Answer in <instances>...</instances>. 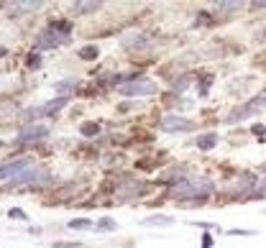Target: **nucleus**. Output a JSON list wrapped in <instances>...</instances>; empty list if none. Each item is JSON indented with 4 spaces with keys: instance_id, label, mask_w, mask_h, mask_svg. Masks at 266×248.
Here are the masks:
<instances>
[{
    "instance_id": "f257e3e1",
    "label": "nucleus",
    "mask_w": 266,
    "mask_h": 248,
    "mask_svg": "<svg viewBox=\"0 0 266 248\" xmlns=\"http://www.w3.org/2000/svg\"><path fill=\"white\" fill-rule=\"evenodd\" d=\"M213 192H215V182L213 179H208V177H187L179 184H172L169 197L177 200V202H195V205H200V202H205Z\"/></svg>"
},
{
    "instance_id": "f03ea898",
    "label": "nucleus",
    "mask_w": 266,
    "mask_h": 248,
    "mask_svg": "<svg viewBox=\"0 0 266 248\" xmlns=\"http://www.w3.org/2000/svg\"><path fill=\"white\" fill-rule=\"evenodd\" d=\"M49 136H51V128H46L44 123H26L18 130V136L13 138V143L16 146H36V143H44Z\"/></svg>"
},
{
    "instance_id": "7ed1b4c3",
    "label": "nucleus",
    "mask_w": 266,
    "mask_h": 248,
    "mask_svg": "<svg viewBox=\"0 0 266 248\" xmlns=\"http://www.w3.org/2000/svg\"><path fill=\"white\" fill-rule=\"evenodd\" d=\"M69 41H72V39H67V36H59L56 31H51V28L46 26V28H41V31L34 36L31 51L44 54V51H51V49H59V46H67Z\"/></svg>"
},
{
    "instance_id": "20e7f679",
    "label": "nucleus",
    "mask_w": 266,
    "mask_h": 248,
    "mask_svg": "<svg viewBox=\"0 0 266 248\" xmlns=\"http://www.w3.org/2000/svg\"><path fill=\"white\" fill-rule=\"evenodd\" d=\"M264 108H266V92H261V95H256V97H251L248 103H243L241 108L230 110L228 118H225V123H241V121L251 118L254 113H259V110H264Z\"/></svg>"
},
{
    "instance_id": "39448f33",
    "label": "nucleus",
    "mask_w": 266,
    "mask_h": 248,
    "mask_svg": "<svg viewBox=\"0 0 266 248\" xmlns=\"http://www.w3.org/2000/svg\"><path fill=\"white\" fill-rule=\"evenodd\" d=\"M154 92H156V82L149 77L131 80L118 87V95H123V97H141V95H154Z\"/></svg>"
},
{
    "instance_id": "423d86ee",
    "label": "nucleus",
    "mask_w": 266,
    "mask_h": 248,
    "mask_svg": "<svg viewBox=\"0 0 266 248\" xmlns=\"http://www.w3.org/2000/svg\"><path fill=\"white\" fill-rule=\"evenodd\" d=\"M36 162L31 156H13L8 162L0 164V182H10L13 177H18L21 171H26L28 166H34Z\"/></svg>"
},
{
    "instance_id": "0eeeda50",
    "label": "nucleus",
    "mask_w": 266,
    "mask_h": 248,
    "mask_svg": "<svg viewBox=\"0 0 266 248\" xmlns=\"http://www.w3.org/2000/svg\"><path fill=\"white\" fill-rule=\"evenodd\" d=\"M159 128L164 130V133H187V130H192L195 125H192V121L189 118H182V115H164L161 118V123H159Z\"/></svg>"
},
{
    "instance_id": "6e6552de",
    "label": "nucleus",
    "mask_w": 266,
    "mask_h": 248,
    "mask_svg": "<svg viewBox=\"0 0 266 248\" xmlns=\"http://www.w3.org/2000/svg\"><path fill=\"white\" fill-rule=\"evenodd\" d=\"M102 8L100 0L90 3V0H77V3H69V16H90V13H97Z\"/></svg>"
},
{
    "instance_id": "1a4fd4ad",
    "label": "nucleus",
    "mask_w": 266,
    "mask_h": 248,
    "mask_svg": "<svg viewBox=\"0 0 266 248\" xmlns=\"http://www.w3.org/2000/svg\"><path fill=\"white\" fill-rule=\"evenodd\" d=\"M46 26L51 28V31H56L59 36H67V39H72V34H75V23H72V18H51Z\"/></svg>"
},
{
    "instance_id": "9d476101",
    "label": "nucleus",
    "mask_w": 266,
    "mask_h": 248,
    "mask_svg": "<svg viewBox=\"0 0 266 248\" xmlns=\"http://www.w3.org/2000/svg\"><path fill=\"white\" fill-rule=\"evenodd\" d=\"M218 143H220V136L215 133V130H208V133H200V136L195 138V146H197L200 151H213Z\"/></svg>"
},
{
    "instance_id": "9b49d317",
    "label": "nucleus",
    "mask_w": 266,
    "mask_h": 248,
    "mask_svg": "<svg viewBox=\"0 0 266 248\" xmlns=\"http://www.w3.org/2000/svg\"><path fill=\"white\" fill-rule=\"evenodd\" d=\"M69 100H72V97H54V100H49V103L41 105V115H44V118H49V115H56L62 108L69 105Z\"/></svg>"
},
{
    "instance_id": "f8f14e48",
    "label": "nucleus",
    "mask_w": 266,
    "mask_h": 248,
    "mask_svg": "<svg viewBox=\"0 0 266 248\" xmlns=\"http://www.w3.org/2000/svg\"><path fill=\"white\" fill-rule=\"evenodd\" d=\"M77 56L82 62H97L100 59V46L97 43H85V46L77 49Z\"/></svg>"
},
{
    "instance_id": "ddd939ff",
    "label": "nucleus",
    "mask_w": 266,
    "mask_h": 248,
    "mask_svg": "<svg viewBox=\"0 0 266 248\" xmlns=\"http://www.w3.org/2000/svg\"><path fill=\"white\" fill-rule=\"evenodd\" d=\"M77 80H62V82H56L54 84V92H56V97H72V92L77 90Z\"/></svg>"
},
{
    "instance_id": "4468645a",
    "label": "nucleus",
    "mask_w": 266,
    "mask_h": 248,
    "mask_svg": "<svg viewBox=\"0 0 266 248\" xmlns=\"http://www.w3.org/2000/svg\"><path fill=\"white\" fill-rule=\"evenodd\" d=\"M44 8V3H10V16H21V13H36V10H41Z\"/></svg>"
},
{
    "instance_id": "2eb2a0df",
    "label": "nucleus",
    "mask_w": 266,
    "mask_h": 248,
    "mask_svg": "<svg viewBox=\"0 0 266 248\" xmlns=\"http://www.w3.org/2000/svg\"><path fill=\"white\" fill-rule=\"evenodd\" d=\"M100 123L97 121H85V123H80V136H85V138H97L100 136Z\"/></svg>"
},
{
    "instance_id": "dca6fc26",
    "label": "nucleus",
    "mask_w": 266,
    "mask_h": 248,
    "mask_svg": "<svg viewBox=\"0 0 266 248\" xmlns=\"http://www.w3.org/2000/svg\"><path fill=\"white\" fill-rule=\"evenodd\" d=\"M95 230L97 233H115L118 230V223L113 220L110 215H102V217H97V220H95Z\"/></svg>"
},
{
    "instance_id": "f3484780",
    "label": "nucleus",
    "mask_w": 266,
    "mask_h": 248,
    "mask_svg": "<svg viewBox=\"0 0 266 248\" xmlns=\"http://www.w3.org/2000/svg\"><path fill=\"white\" fill-rule=\"evenodd\" d=\"M41 67H44V54L28 51V54H26V69H28V72H39Z\"/></svg>"
},
{
    "instance_id": "a211bd4d",
    "label": "nucleus",
    "mask_w": 266,
    "mask_h": 248,
    "mask_svg": "<svg viewBox=\"0 0 266 248\" xmlns=\"http://www.w3.org/2000/svg\"><path fill=\"white\" fill-rule=\"evenodd\" d=\"M67 228L69 230H92L95 223L90 220V217H72V220L67 223Z\"/></svg>"
},
{
    "instance_id": "6ab92c4d",
    "label": "nucleus",
    "mask_w": 266,
    "mask_h": 248,
    "mask_svg": "<svg viewBox=\"0 0 266 248\" xmlns=\"http://www.w3.org/2000/svg\"><path fill=\"white\" fill-rule=\"evenodd\" d=\"M189 84H192V75L187 72V75H182V77L172 80V92H184V90H187Z\"/></svg>"
},
{
    "instance_id": "aec40b11",
    "label": "nucleus",
    "mask_w": 266,
    "mask_h": 248,
    "mask_svg": "<svg viewBox=\"0 0 266 248\" xmlns=\"http://www.w3.org/2000/svg\"><path fill=\"white\" fill-rule=\"evenodd\" d=\"M174 223V217L169 215H149V217H143V225H172Z\"/></svg>"
},
{
    "instance_id": "412c9836",
    "label": "nucleus",
    "mask_w": 266,
    "mask_h": 248,
    "mask_svg": "<svg viewBox=\"0 0 266 248\" xmlns=\"http://www.w3.org/2000/svg\"><path fill=\"white\" fill-rule=\"evenodd\" d=\"M5 215L10 217V220H23V223L28 220V212H26L23 207H10V210H8Z\"/></svg>"
},
{
    "instance_id": "4be33fe9",
    "label": "nucleus",
    "mask_w": 266,
    "mask_h": 248,
    "mask_svg": "<svg viewBox=\"0 0 266 248\" xmlns=\"http://www.w3.org/2000/svg\"><path fill=\"white\" fill-rule=\"evenodd\" d=\"M51 248H82L80 241H54Z\"/></svg>"
},
{
    "instance_id": "5701e85b",
    "label": "nucleus",
    "mask_w": 266,
    "mask_h": 248,
    "mask_svg": "<svg viewBox=\"0 0 266 248\" xmlns=\"http://www.w3.org/2000/svg\"><path fill=\"white\" fill-rule=\"evenodd\" d=\"M228 236H256V230H246V228H233V230H225Z\"/></svg>"
},
{
    "instance_id": "b1692460",
    "label": "nucleus",
    "mask_w": 266,
    "mask_h": 248,
    "mask_svg": "<svg viewBox=\"0 0 266 248\" xmlns=\"http://www.w3.org/2000/svg\"><path fill=\"white\" fill-rule=\"evenodd\" d=\"M243 3H215V10H238Z\"/></svg>"
},
{
    "instance_id": "393cba45",
    "label": "nucleus",
    "mask_w": 266,
    "mask_h": 248,
    "mask_svg": "<svg viewBox=\"0 0 266 248\" xmlns=\"http://www.w3.org/2000/svg\"><path fill=\"white\" fill-rule=\"evenodd\" d=\"M136 108H138L136 100H133V103H121L118 105V113H128V110H136Z\"/></svg>"
},
{
    "instance_id": "a878e982",
    "label": "nucleus",
    "mask_w": 266,
    "mask_h": 248,
    "mask_svg": "<svg viewBox=\"0 0 266 248\" xmlns=\"http://www.w3.org/2000/svg\"><path fill=\"white\" fill-rule=\"evenodd\" d=\"M202 248H213V233L210 230L202 233Z\"/></svg>"
},
{
    "instance_id": "bb28decb",
    "label": "nucleus",
    "mask_w": 266,
    "mask_h": 248,
    "mask_svg": "<svg viewBox=\"0 0 266 248\" xmlns=\"http://www.w3.org/2000/svg\"><path fill=\"white\" fill-rule=\"evenodd\" d=\"M251 133L259 136V138H264V136H266V130H264V125H261V123H256L254 128H251Z\"/></svg>"
},
{
    "instance_id": "cd10ccee",
    "label": "nucleus",
    "mask_w": 266,
    "mask_h": 248,
    "mask_svg": "<svg viewBox=\"0 0 266 248\" xmlns=\"http://www.w3.org/2000/svg\"><path fill=\"white\" fill-rule=\"evenodd\" d=\"M248 5H251V10H266V0H254Z\"/></svg>"
},
{
    "instance_id": "c85d7f7f",
    "label": "nucleus",
    "mask_w": 266,
    "mask_h": 248,
    "mask_svg": "<svg viewBox=\"0 0 266 248\" xmlns=\"http://www.w3.org/2000/svg\"><path fill=\"white\" fill-rule=\"evenodd\" d=\"M28 233H31V236H41V228L39 225H28Z\"/></svg>"
},
{
    "instance_id": "c756f323",
    "label": "nucleus",
    "mask_w": 266,
    "mask_h": 248,
    "mask_svg": "<svg viewBox=\"0 0 266 248\" xmlns=\"http://www.w3.org/2000/svg\"><path fill=\"white\" fill-rule=\"evenodd\" d=\"M10 54V49L8 46H0V59H3V56H8Z\"/></svg>"
},
{
    "instance_id": "7c9ffc66",
    "label": "nucleus",
    "mask_w": 266,
    "mask_h": 248,
    "mask_svg": "<svg viewBox=\"0 0 266 248\" xmlns=\"http://www.w3.org/2000/svg\"><path fill=\"white\" fill-rule=\"evenodd\" d=\"M3 146H5V141H0V149H3Z\"/></svg>"
},
{
    "instance_id": "2f4dec72",
    "label": "nucleus",
    "mask_w": 266,
    "mask_h": 248,
    "mask_svg": "<svg viewBox=\"0 0 266 248\" xmlns=\"http://www.w3.org/2000/svg\"><path fill=\"white\" fill-rule=\"evenodd\" d=\"M3 5H8V3H0V10H3Z\"/></svg>"
}]
</instances>
